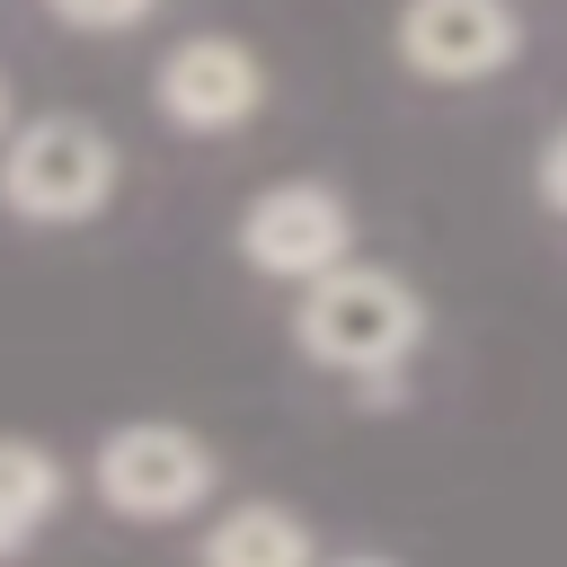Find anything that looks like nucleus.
Segmentation results:
<instances>
[{
	"instance_id": "nucleus-7",
	"label": "nucleus",
	"mask_w": 567,
	"mask_h": 567,
	"mask_svg": "<svg viewBox=\"0 0 567 567\" xmlns=\"http://www.w3.org/2000/svg\"><path fill=\"white\" fill-rule=\"evenodd\" d=\"M195 567H319V540H310V523L292 505H257L248 496V505L213 514Z\"/></svg>"
},
{
	"instance_id": "nucleus-4",
	"label": "nucleus",
	"mask_w": 567,
	"mask_h": 567,
	"mask_svg": "<svg viewBox=\"0 0 567 567\" xmlns=\"http://www.w3.org/2000/svg\"><path fill=\"white\" fill-rule=\"evenodd\" d=\"M239 257H248L257 275H275V284H310V275H328V266L354 257V213H346V195L319 186V177L257 186V195L239 204Z\"/></svg>"
},
{
	"instance_id": "nucleus-2",
	"label": "nucleus",
	"mask_w": 567,
	"mask_h": 567,
	"mask_svg": "<svg viewBox=\"0 0 567 567\" xmlns=\"http://www.w3.org/2000/svg\"><path fill=\"white\" fill-rule=\"evenodd\" d=\"M115 177H124V159L106 142V124H89V115H27L0 142V204L35 230L97 221Z\"/></svg>"
},
{
	"instance_id": "nucleus-6",
	"label": "nucleus",
	"mask_w": 567,
	"mask_h": 567,
	"mask_svg": "<svg viewBox=\"0 0 567 567\" xmlns=\"http://www.w3.org/2000/svg\"><path fill=\"white\" fill-rule=\"evenodd\" d=\"M151 97L177 133H230L266 106V62L239 44V35H186L159 53L151 71Z\"/></svg>"
},
{
	"instance_id": "nucleus-11",
	"label": "nucleus",
	"mask_w": 567,
	"mask_h": 567,
	"mask_svg": "<svg viewBox=\"0 0 567 567\" xmlns=\"http://www.w3.org/2000/svg\"><path fill=\"white\" fill-rule=\"evenodd\" d=\"M0 133H9V80H0Z\"/></svg>"
},
{
	"instance_id": "nucleus-8",
	"label": "nucleus",
	"mask_w": 567,
	"mask_h": 567,
	"mask_svg": "<svg viewBox=\"0 0 567 567\" xmlns=\"http://www.w3.org/2000/svg\"><path fill=\"white\" fill-rule=\"evenodd\" d=\"M62 496H71L62 461H53L35 434H0V558H18V549L62 514Z\"/></svg>"
},
{
	"instance_id": "nucleus-1",
	"label": "nucleus",
	"mask_w": 567,
	"mask_h": 567,
	"mask_svg": "<svg viewBox=\"0 0 567 567\" xmlns=\"http://www.w3.org/2000/svg\"><path fill=\"white\" fill-rule=\"evenodd\" d=\"M292 346L319 363V372H346V381H372V372H399L416 346H425V301L408 275L390 266H328L301 284L292 301Z\"/></svg>"
},
{
	"instance_id": "nucleus-5",
	"label": "nucleus",
	"mask_w": 567,
	"mask_h": 567,
	"mask_svg": "<svg viewBox=\"0 0 567 567\" xmlns=\"http://www.w3.org/2000/svg\"><path fill=\"white\" fill-rule=\"evenodd\" d=\"M514 53H523L514 0H408L399 9V62L416 80L470 89V80H496Z\"/></svg>"
},
{
	"instance_id": "nucleus-10",
	"label": "nucleus",
	"mask_w": 567,
	"mask_h": 567,
	"mask_svg": "<svg viewBox=\"0 0 567 567\" xmlns=\"http://www.w3.org/2000/svg\"><path fill=\"white\" fill-rule=\"evenodd\" d=\"M319 567H390V558H319Z\"/></svg>"
},
{
	"instance_id": "nucleus-3",
	"label": "nucleus",
	"mask_w": 567,
	"mask_h": 567,
	"mask_svg": "<svg viewBox=\"0 0 567 567\" xmlns=\"http://www.w3.org/2000/svg\"><path fill=\"white\" fill-rule=\"evenodd\" d=\"M221 461L204 434L168 425V416H142V425H115L97 452H89V487L115 523H186L204 496H213Z\"/></svg>"
},
{
	"instance_id": "nucleus-9",
	"label": "nucleus",
	"mask_w": 567,
	"mask_h": 567,
	"mask_svg": "<svg viewBox=\"0 0 567 567\" xmlns=\"http://www.w3.org/2000/svg\"><path fill=\"white\" fill-rule=\"evenodd\" d=\"M62 27H80V35H124V27H142L159 0H44Z\"/></svg>"
}]
</instances>
